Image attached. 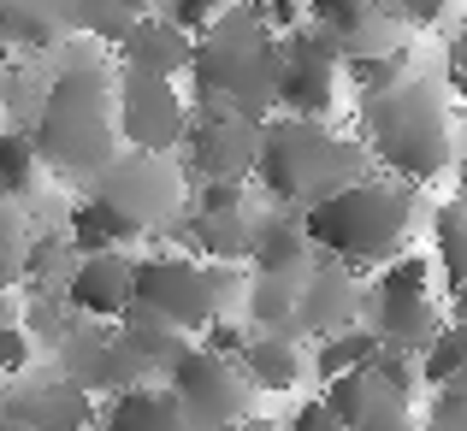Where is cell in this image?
<instances>
[{
  "instance_id": "8d00e7d4",
  "label": "cell",
  "mask_w": 467,
  "mask_h": 431,
  "mask_svg": "<svg viewBox=\"0 0 467 431\" xmlns=\"http://www.w3.org/2000/svg\"><path fill=\"white\" fill-rule=\"evenodd\" d=\"M231 207H243V183H207L195 213H231Z\"/></svg>"
},
{
  "instance_id": "74e56055",
  "label": "cell",
  "mask_w": 467,
  "mask_h": 431,
  "mask_svg": "<svg viewBox=\"0 0 467 431\" xmlns=\"http://www.w3.org/2000/svg\"><path fill=\"white\" fill-rule=\"evenodd\" d=\"M0 431H12V414H6V396H0Z\"/></svg>"
},
{
  "instance_id": "2e32d148",
  "label": "cell",
  "mask_w": 467,
  "mask_h": 431,
  "mask_svg": "<svg viewBox=\"0 0 467 431\" xmlns=\"http://www.w3.org/2000/svg\"><path fill=\"white\" fill-rule=\"evenodd\" d=\"M249 261H254V278H285V284H302V272L314 266V249L302 237L296 219H261L249 225Z\"/></svg>"
},
{
  "instance_id": "603a6c76",
  "label": "cell",
  "mask_w": 467,
  "mask_h": 431,
  "mask_svg": "<svg viewBox=\"0 0 467 431\" xmlns=\"http://www.w3.org/2000/svg\"><path fill=\"white\" fill-rule=\"evenodd\" d=\"M379 354V337L373 331H337V337H319V354H314V373L326 378H349V373H361L367 361Z\"/></svg>"
},
{
  "instance_id": "ffe728a7",
  "label": "cell",
  "mask_w": 467,
  "mask_h": 431,
  "mask_svg": "<svg viewBox=\"0 0 467 431\" xmlns=\"http://www.w3.org/2000/svg\"><path fill=\"white\" fill-rule=\"evenodd\" d=\"M243 385L249 390H296L302 378V354H296V337H278V331H266V337L243 343Z\"/></svg>"
},
{
  "instance_id": "277c9868",
  "label": "cell",
  "mask_w": 467,
  "mask_h": 431,
  "mask_svg": "<svg viewBox=\"0 0 467 431\" xmlns=\"http://www.w3.org/2000/svg\"><path fill=\"white\" fill-rule=\"evenodd\" d=\"M254 178L266 183L273 201L314 207V201H326V195H337L343 183L361 178V148L331 137L326 125H308V118H278V125L261 130Z\"/></svg>"
},
{
  "instance_id": "f546056e",
  "label": "cell",
  "mask_w": 467,
  "mask_h": 431,
  "mask_svg": "<svg viewBox=\"0 0 467 431\" xmlns=\"http://www.w3.org/2000/svg\"><path fill=\"white\" fill-rule=\"evenodd\" d=\"M24 249H30V242H24V225H18V213H12V207L0 201V290H6L12 278H18V266H24Z\"/></svg>"
},
{
  "instance_id": "8992f818",
  "label": "cell",
  "mask_w": 467,
  "mask_h": 431,
  "mask_svg": "<svg viewBox=\"0 0 467 431\" xmlns=\"http://www.w3.org/2000/svg\"><path fill=\"white\" fill-rule=\"evenodd\" d=\"M337 71H343V54H337V36L319 30V24H296V30H285V42H278V89L273 101L285 107L290 118H319L337 107Z\"/></svg>"
},
{
  "instance_id": "d4e9b609",
  "label": "cell",
  "mask_w": 467,
  "mask_h": 431,
  "mask_svg": "<svg viewBox=\"0 0 467 431\" xmlns=\"http://www.w3.org/2000/svg\"><path fill=\"white\" fill-rule=\"evenodd\" d=\"M137 18H142V0H71V24L101 36V42H119Z\"/></svg>"
},
{
  "instance_id": "d590c367",
  "label": "cell",
  "mask_w": 467,
  "mask_h": 431,
  "mask_svg": "<svg viewBox=\"0 0 467 431\" xmlns=\"http://www.w3.org/2000/svg\"><path fill=\"white\" fill-rule=\"evenodd\" d=\"M444 6H450V0H397V12H402V24H409V30L438 24V18H444Z\"/></svg>"
},
{
  "instance_id": "d6986e66",
  "label": "cell",
  "mask_w": 467,
  "mask_h": 431,
  "mask_svg": "<svg viewBox=\"0 0 467 431\" xmlns=\"http://www.w3.org/2000/svg\"><path fill=\"white\" fill-rule=\"evenodd\" d=\"M101 431H190L171 402V390H154V385H130L107 402L101 414Z\"/></svg>"
},
{
  "instance_id": "d6a6232c",
  "label": "cell",
  "mask_w": 467,
  "mask_h": 431,
  "mask_svg": "<svg viewBox=\"0 0 467 431\" xmlns=\"http://www.w3.org/2000/svg\"><path fill=\"white\" fill-rule=\"evenodd\" d=\"M213 18H219V0H166V24H178L183 36L207 30Z\"/></svg>"
},
{
  "instance_id": "e575fe53",
  "label": "cell",
  "mask_w": 467,
  "mask_h": 431,
  "mask_svg": "<svg viewBox=\"0 0 467 431\" xmlns=\"http://www.w3.org/2000/svg\"><path fill=\"white\" fill-rule=\"evenodd\" d=\"M290 431H343V426H337V414H331L326 402L314 396V402H302V408H296V420H290Z\"/></svg>"
},
{
  "instance_id": "f35d334b",
  "label": "cell",
  "mask_w": 467,
  "mask_h": 431,
  "mask_svg": "<svg viewBox=\"0 0 467 431\" xmlns=\"http://www.w3.org/2000/svg\"><path fill=\"white\" fill-rule=\"evenodd\" d=\"M237 431H278V426H254V420H243V426H237Z\"/></svg>"
},
{
  "instance_id": "f1b7e54d",
  "label": "cell",
  "mask_w": 467,
  "mask_h": 431,
  "mask_svg": "<svg viewBox=\"0 0 467 431\" xmlns=\"http://www.w3.org/2000/svg\"><path fill=\"white\" fill-rule=\"evenodd\" d=\"M426 278H432L426 254H397V261H385L379 295H426Z\"/></svg>"
},
{
  "instance_id": "ac0fdd59",
  "label": "cell",
  "mask_w": 467,
  "mask_h": 431,
  "mask_svg": "<svg viewBox=\"0 0 467 431\" xmlns=\"http://www.w3.org/2000/svg\"><path fill=\"white\" fill-rule=\"evenodd\" d=\"M6 414H12V420H24L30 431H83V426L95 420L89 396L71 390L66 378H59V385H36V390H24V396H12Z\"/></svg>"
},
{
  "instance_id": "cb8c5ba5",
  "label": "cell",
  "mask_w": 467,
  "mask_h": 431,
  "mask_svg": "<svg viewBox=\"0 0 467 431\" xmlns=\"http://www.w3.org/2000/svg\"><path fill=\"white\" fill-rule=\"evenodd\" d=\"M414 361H420V373H414V378H426L432 390L456 385L462 366H467V331H462V325H438V337L426 343V349L414 354Z\"/></svg>"
},
{
  "instance_id": "5b68a950",
  "label": "cell",
  "mask_w": 467,
  "mask_h": 431,
  "mask_svg": "<svg viewBox=\"0 0 467 431\" xmlns=\"http://www.w3.org/2000/svg\"><path fill=\"white\" fill-rule=\"evenodd\" d=\"M30 154L42 166L66 171V178H89L113 159V101H107V77L89 66L66 71L42 101V125L30 137Z\"/></svg>"
},
{
  "instance_id": "4dcf8cb0",
  "label": "cell",
  "mask_w": 467,
  "mask_h": 431,
  "mask_svg": "<svg viewBox=\"0 0 467 431\" xmlns=\"http://www.w3.org/2000/svg\"><path fill=\"white\" fill-rule=\"evenodd\" d=\"M426 426H432V431H467V390H462V378L444 385V390H432V414H426Z\"/></svg>"
},
{
  "instance_id": "6da1fadb",
  "label": "cell",
  "mask_w": 467,
  "mask_h": 431,
  "mask_svg": "<svg viewBox=\"0 0 467 431\" xmlns=\"http://www.w3.org/2000/svg\"><path fill=\"white\" fill-rule=\"evenodd\" d=\"M190 71L202 107L261 125L278 89V36L254 18V6H231L202 30V42H190Z\"/></svg>"
},
{
  "instance_id": "9a60e30c",
  "label": "cell",
  "mask_w": 467,
  "mask_h": 431,
  "mask_svg": "<svg viewBox=\"0 0 467 431\" xmlns=\"http://www.w3.org/2000/svg\"><path fill=\"white\" fill-rule=\"evenodd\" d=\"M113 47H119V59H125V71H137V77H166L171 83L190 66V36L166 18H149V12H142Z\"/></svg>"
},
{
  "instance_id": "8fae6325",
  "label": "cell",
  "mask_w": 467,
  "mask_h": 431,
  "mask_svg": "<svg viewBox=\"0 0 467 431\" xmlns=\"http://www.w3.org/2000/svg\"><path fill=\"white\" fill-rule=\"evenodd\" d=\"M183 137H190V159L207 183H243L254 171V148H261V125H254V118L202 107V113L183 125Z\"/></svg>"
},
{
  "instance_id": "1f68e13d",
  "label": "cell",
  "mask_w": 467,
  "mask_h": 431,
  "mask_svg": "<svg viewBox=\"0 0 467 431\" xmlns=\"http://www.w3.org/2000/svg\"><path fill=\"white\" fill-rule=\"evenodd\" d=\"M308 12H314V24H319V30L343 36V30H349V24L367 12V0H308Z\"/></svg>"
},
{
  "instance_id": "52a82bcc",
  "label": "cell",
  "mask_w": 467,
  "mask_h": 431,
  "mask_svg": "<svg viewBox=\"0 0 467 431\" xmlns=\"http://www.w3.org/2000/svg\"><path fill=\"white\" fill-rule=\"evenodd\" d=\"M171 402H178L183 426L190 431H237L249 420V396L254 390L243 385V373L231 361H219V354L207 349H183L178 361H171Z\"/></svg>"
},
{
  "instance_id": "7a4b0ae2",
  "label": "cell",
  "mask_w": 467,
  "mask_h": 431,
  "mask_svg": "<svg viewBox=\"0 0 467 431\" xmlns=\"http://www.w3.org/2000/svg\"><path fill=\"white\" fill-rule=\"evenodd\" d=\"M409 219H414L409 183L355 178L302 213V237H308V249L331 254L337 266H385V261H397L402 237H409Z\"/></svg>"
},
{
  "instance_id": "3957f363",
  "label": "cell",
  "mask_w": 467,
  "mask_h": 431,
  "mask_svg": "<svg viewBox=\"0 0 467 431\" xmlns=\"http://www.w3.org/2000/svg\"><path fill=\"white\" fill-rule=\"evenodd\" d=\"M361 137L402 183H432L450 171V107L432 83H390L361 107Z\"/></svg>"
},
{
  "instance_id": "44dd1931",
  "label": "cell",
  "mask_w": 467,
  "mask_h": 431,
  "mask_svg": "<svg viewBox=\"0 0 467 431\" xmlns=\"http://www.w3.org/2000/svg\"><path fill=\"white\" fill-rule=\"evenodd\" d=\"M130 237H142V231L130 225V219H119L107 201H95V195L71 207V249L78 254H113L119 242H130Z\"/></svg>"
},
{
  "instance_id": "5bb4252c",
  "label": "cell",
  "mask_w": 467,
  "mask_h": 431,
  "mask_svg": "<svg viewBox=\"0 0 467 431\" xmlns=\"http://www.w3.org/2000/svg\"><path fill=\"white\" fill-rule=\"evenodd\" d=\"M66 302L78 313H95V319H119L130 313V261L125 254H83L78 272L66 278Z\"/></svg>"
},
{
  "instance_id": "4fadbf2b",
  "label": "cell",
  "mask_w": 467,
  "mask_h": 431,
  "mask_svg": "<svg viewBox=\"0 0 467 431\" xmlns=\"http://www.w3.org/2000/svg\"><path fill=\"white\" fill-rule=\"evenodd\" d=\"M355 319V284L337 261H314L296 284V307H290V331H314V337H337Z\"/></svg>"
},
{
  "instance_id": "9c48e42d",
  "label": "cell",
  "mask_w": 467,
  "mask_h": 431,
  "mask_svg": "<svg viewBox=\"0 0 467 431\" xmlns=\"http://www.w3.org/2000/svg\"><path fill=\"white\" fill-rule=\"evenodd\" d=\"M183 125H190L183 95L171 89L166 77H137V71H125L119 101H113V137H125L130 154L160 159L171 142H183Z\"/></svg>"
},
{
  "instance_id": "836d02e7",
  "label": "cell",
  "mask_w": 467,
  "mask_h": 431,
  "mask_svg": "<svg viewBox=\"0 0 467 431\" xmlns=\"http://www.w3.org/2000/svg\"><path fill=\"white\" fill-rule=\"evenodd\" d=\"M30 366V337L18 325H0V373H24Z\"/></svg>"
},
{
  "instance_id": "ab89813d",
  "label": "cell",
  "mask_w": 467,
  "mask_h": 431,
  "mask_svg": "<svg viewBox=\"0 0 467 431\" xmlns=\"http://www.w3.org/2000/svg\"><path fill=\"white\" fill-rule=\"evenodd\" d=\"M0 66H6V47H0Z\"/></svg>"
},
{
  "instance_id": "30bf717a",
  "label": "cell",
  "mask_w": 467,
  "mask_h": 431,
  "mask_svg": "<svg viewBox=\"0 0 467 431\" xmlns=\"http://www.w3.org/2000/svg\"><path fill=\"white\" fill-rule=\"evenodd\" d=\"M95 201H107L137 231H154L178 213V178L154 154H125V159H107L95 171Z\"/></svg>"
},
{
  "instance_id": "ba28073f",
  "label": "cell",
  "mask_w": 467,
  "mask_h": 431,
  "mask_svg": "<svg viewBox=\"0 0 467 431\" xmlns=\"http://www.w3.org/2000/svg\"><path fill=\"white\" fill-rule=\"evenodd\" d=\"M130 302H137L142 319L166 331H202L213 325V295H207V278L195 261L183 254H154V261H130Z\"/></svg>"
},
{
  "instance_id": "e0dca14e",
  "label": "cell",
  "mask_w": 467,
  "mask_h": 431,
  "mask_svg": "<svg viewBox=\"0 0 467 431\" xmlns=\"http://www.w3.org/2000/svg\"><path fill=\"white\" fill-rule=\"evenodd\" d=\"M438 307H432V295H379V325H373V337H379V349H397V354H420L426 343L438 337Z\"/></svg>"
},
{
  "instance_id": "4316f807",
  "label": "cell",
  "mask_w": 467,
  "mask_h": 431,
  "mask_svg": "<svg viewBox=\"0 0 467 431\" xmlns=\"http://www.w3.org/2000/svg\"><path fill=\"white\" fill-rule=\"evenodd\" d=\"M30 183H36L30 137H12V130H0V201H6V195H24Z\"/></svg>"
},
{
  "instance_id": "60d3db41",
  "label": "cell",
  "mask_w": 467,
  "mask_h": 431,
  "mask_svg": "<svg viewBox=\"0 0 467 431\" xmlns=\"http://www.w3.org/2000/svg\"><path fill=\"white\" fill-rule=\"evenodd\" d=\"M0 6H6V0H0Z\"/></svg>"
},
{
  "instance_id": "7c38bea8",
  "label": "cell",
  "mask_w": 467,
  "mask_h": 431,
  "mask_svg": "<svg viewBox=\"0 0 467 431\" xmlns=\"http://www.w3.org/2000/svg\"><path fill=\"white\" fill-rule=\"evenodd\" d=\"M319 402L337 414L343 431H414L409 396H402V390H390L385 378H373L367 366H361V373H349V378H331Z\"/></svg>"
},
{
  "instance_id": "83f0119b",
  "label": "cell",
  "mask_w": 467,
  "mask_h": 431,
  "mask_svg": "<svg viewBox=\"0 0 467 431\" xmlns=\"http://www.w3.org/2000/svg\"><path fill=\"white\" fill-rule=\"evenodd\" d=\"M438 261H444L450 290H462V201L438 207Z\"/></svg>"
},
{
  "instance_id": "7402d4cb",
  "label": "cell",
  "mask_w": 467,
  "mask_h": 431,
  "mask_svg": "<svg viewBox=\"0 0 467 431\" xmlns=\"http://www.w3.org/2000/svg\"><path fill=\"white\" fill-rule=\"evenodd\" d=\"M190 237H195V249L213 254L219 266H237L243 254H249V219H243V207H231V213H195Z\"/></svg>"
},
{
  "instance_id": "484cf974",
  "label": "cell",
  "mask_w": 467,
  "mask_h": 431,
  "mask_svg": "<svg viewBox=\"0 0 467 431\" xmlns=\"http://www.w3.org/2000/svg\"><path fill=\"white\" fill-rule=\"evenodd\" d=\"M290 307H296V284H285V278H254V284H249V313H254V325L290 337Z\"/></svg>"
}]
</instances>
